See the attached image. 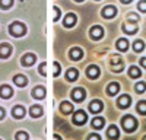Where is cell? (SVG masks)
Masks as SVG:
<instances>
[{
    "mask_svg": "<svg viewBox=\"0 0 146 140\" xmlns=\"http://www.w3.org/2000/svg\"><path fill=\"white\" fill-rule=\"evenodd\" d=\"M121 124H123L124 130H126L127 133L135 131V130H136V127H137V121H136V118H135V117H131V115H126L124 118H123V121H121Z\"/></svg>",
    "mask_w": 146,
    "mask_h": 140,
    "instance_id": "6da1fadb",
    "label": "cell"
},
{
    "mask_svg": "<svg viewBox=\"0 0 146 140\" xmlns=\"http://www.w3.org/2000/svg\"><path fill=\"white\" fill-rule=\"evenodd\" d=\"M9 31L13 37H22V35H25V32H27V26L21 22H13L9 26Z\"/></svg>",
    "mask_w": 146,
    "mask_h": 140,
    "instance_id": "7a4b0ae2",
    "label": "cell"
},
{
    "mask_svg": "<svg viewBox=\"0 0 146 140\" xmlns=\"http://www.w3.org/2000/svg\"><path fill=\"white\" fill-rule=\"evenodd\" d=\"M86 120H88L86 112L82 111V110H79V111H76L75 114H73V123H75L76 125H83L85 123H86Z\"/></svg>",
    "mask_w": 146,
    "mask_h": 140,
    "instance_id": "3957f363",
    "label": "cell"
},
{
    "mask_svg": "<svg viewBox=\"0 0 146 140\" xmlns=\"http://www.w3.org/2000/svg\"><path fill=\"white\" fill-rule=\"evenodd\" d=\"M85 96H86V92H85L83 88H76V89H73V92H72V98L75 99L76 102H82L85 99Z\"/></svg>",
    "mask_w": 146,
    "mask_h": 140,
    "instance_id": "277c9868",
    "label": "cell"
},
{
    "mask_svg": "<svg viewBox=\"0 0 146 140\" xmlns=\"http://www.w3.org/2000/svg\"><path fill=\"white\" fill-rule=\"evenodd\" d=\"M117 15V7L115 6H105L102 9V16L110 19V18H114Z\"/></svg>",
    "mask_w": 146,
    "mask_h": 140,
    "instance_id": "5b68a950",
    "label": "cell"
},
{
    "mask_svg": "<svg viewBox=\"0 0 146 140\" xmlns=\"http://www.w3.org/2000/svg\"><path fill=\"white\" fill-rule=\"evenodd\" d=\"M102 108H104V104L101 101H98V99H95V101H92L89 104V111L94 112V114H98L100 111H102Z\"/></svg>",
    "mask_w": 146,
    "mask_h": 140,
    "instance_id": "8992f818",
    "label": "cell"
},
{
    "mask_svg": "<svg viewBox=\"0 0 146 140\" xmlns=\"http://www.w3.org/2000/svg\"><path fill=\"white\" fill-rule=\"evenodd\" d=\"M35 61H36V57L32 53H27L25 55L22 57V64L23 66H32Z\"/></svg>",
    "mask_w": 146,
    "mask_h": 140,
    "instance_id": "52a82bcc",
    "label": "cell"
},
{
    "mask_svg": "<svg viewBox=\"0 0 146 140\" xmlns=\"http://www.w3.org/2000/svg\"><path fill=\"white\" fill-rule=\"evenodd\" d=\"M111 64L114 67V72H121V70H123V61H121L120 55H113Z\"/></svg>",
    "mask_w": 146,
    "mask_h": 140,
    "instance_id": "ba28073f",
    "label": "cell"
},
{
    "mask_svg": "<svg viewBox=\"0 0 146 140\" xmlns=\"http://www.w3.org/2000/svg\"><path fill=\"white\" fill-rule=\"evenodd\" d=\"M12 95H13V90H12L10 86H7V85H2V86H0V96H2V98L7 99Z\"/></svg>",
    "mask_w": 146,
    "mask_h": 140,
    "instance_id": "9c48e42d",
    "label": "cell"
},
{
    "mask_svg": "<svg viewBox=\"0 0 146 140\" xmlns=\"http://www.w3.org/2000/svg\"><path fill=\"white\" fill-rule=\"evenodd\" d=\"M75 23H76V15L75 13H67L66 18H64V23H63V25L66 28H72V26H75Z\"/></svg>",
    "mask_w": 146,
    "mask_h": 140,
    "instance_id": "30bf717a",
    "label": "cell"
},
{
    "mask_svg": "<svg viewBox=\"0 0 146 140\" xmlns=\"http://www.w3.org/2000/svg\"><path fill=\"white\" fill-rule=\"evenodd\" d=\"M86 75H88V77H91V79H96L100 76V67L98 66H89L88 69H86Z\"/></svg>",
    "mask_w": 146,
    "mask_h": 140,
    "instance_id": "8fae6325",
    "label": "cell"
},
{
    "mask_svg": "<svg viewBox=\"0 0 146 140\" xmlns=\"http://www.w3.org/2000/svg\"><path fill=\"white\" fill-rule=\"evenodd\" d=\"M130 102H131V98H130L129 95L120 96L118 101H117V104H118V107H120V108H127V107H130Z\"/></svg>",
    "mask_w": 146,
    "mask_h": 140,
    "instance_id": "7c38bea8",
    "label": "cell"
},
{
    "mask_svg": "<svg viewBox=\"0 0 146 140\" xmlns=\"http://www.w3.org/2000/svg\"><path fill=\"white\" fill-rule=\"evenodd\" d=\"M82 55H83V53H82V50L79 48V47H75V48L70 50V58H72V60L78 61V60L82 58Z\"/></svg>",
    "mask_w": 146,
    "mask_h": 140,
    "instance_id": "4fadbf2b",
    "label": "cell"
},
{
    "mask_svg": "<svg viewBox=\"0 0 146 140\" xmlns=\"http://www.w3.org/2000/svg\"><path fill=\"white\" fill-rule=\"evenodd\" d=\"M123 31L127 34H135L137 31V23H133V22H127L123 25Z\"/></svg>",
    "mask_w": 146,
    "mask_h": 140,
    "instance_id": "5bb4252c",
    "label": "cell"
},
{
    "mask_svg": "<svg viewBox=\"0 0 146 140\" xmlns=\"http://www.w3.org/2000/svg\"><path fill=\"white\" fill-rule=\"evenodd\" d=\"M10 53H12V45L10 44H2L0 45V57L2 58L7 57Z\"/></svg>",
    "mask_w": 146,
    "mask_h": 140,
    "instance_id": "9a60e30c",
    "label": "cell"
},
{
    "mask_svg": "<svg viewBox=\"0 0 146 140\" xmlns=\"http://www.w3.org/2000/svg\"><path fill=\"white\" fill-rule=\"evenodd\" d=\"M102 35H104V31H102L101 26H94V28L91 29V37H92L94 40H100Z\"/></svg>",
    "mask_w": 146,
    "mask_h": 140,
    "instance_id": "2e32d148",
    "label": "cell"
},
{
    "mask_svg": "<svg viewBox=\"0 0 146 140\" xmlns=\"http://www.w3.org/2000/svg\"><path fill=\"white\" fill-rule=\"evenodd\" d=\"M13 82H15L18 86H22V88L28 85V79L23 76V75H16V76L13 77Z\"/></svg>",
    "mask_w": 146,
    "mask_h": 140,
    "instance_id": "e0dca14e",
    "label": "cell"
},
{
    "mask_svg": "<svg viewBox=\"0 0 146 140\" xmlns=\"http://www.w3.org/2000/svg\"><path fill=\"white\" fill-rule=\"evenodd\" d=\"M32 95H34V98H36V99H42V98L45 96V89H44L42 86H36V88L32 90Z\"/></svg>",
    "mask_w": 146,
    "mask_h": 140,
    "instance_id": "ac0fdd59",
    "label": "cell"
},
{
    "mask_svg": "<svg viewBox=\"0 0 146 140\" xmlns=\"http://www.w3.org/2000/svg\"><path fill=\"white\" fill-rule=\"evenodd\" d=\"M29 114H31V117H34V118H38V117H41V114H42V108L40 107V105H32L31 110H29Z\"/></svg>",
    "mask_w": 146,
    "mask_h": 140,
    "instance_id": "d6986e66",
    "label": "cell"
},
{
    "mask_svg": "<svg viewBox=\"0 0 146 140\" xmlns=\"http://www.w3.org/2000/svg\"><path fill=\"white\" fill-rule=\"evenodd\" d=\"M107 136H108L110 139H113V140L118 139V136H120V133H118V128H117L115 125H110L108 131H107Z\"/></svg>",
    "mask_w": 146,
    "mask_h": 140,
    "instance_id": "ffe728a7",
    "label": "cell"
},
{
    "mask_svg": "<svg viewBox=\"0 0 146 140\" xmlns=\"http://www.w3.org/2000/svg\"><path fill=\"white\" fill-rule=\"evenodd\" d=\"M12 114H13L15 118H22V117L25 115V108L21 107V105H16L13 108V111H12Z\"/></svg>",
    "mask_w": 146,
    "mask_h": 140,
    "instance_id": "44dd1931",
    "label": "cell"
},
{
    "mask_svg": "<svg viewBox=\"0 0 146 140\" xmlns=\"http://www.w3.org/2000/svg\"><path fill=\"white\" fill-rule=\"evenodd\" d=\"M60 110H62L63 114H70V112L73 111V105H72L70 102L64 101V102H62V105H60Z\"/></svg>",
    "mask_w": 146,
    "mask_h": 140,
    "instance_id": "7402d4cb",
    "label": "cell"
},
{
    "mask_svg": "<svg viewBox=\"0 0 146 140\" xmlns=\"http://www.w3.org/2000/svg\"><path fill=\"white\" fill-rule=\"evenodd\" d=\"M107 90H108L110 95H115V93H118V90H120V85L117 83V82H113V83L108 85Z\"/></svg>",
    "mask_w": 146,
    "mask_h": 140,
    "instance_id": "603a6c76",
    "label": "cell"
},
{
    "mask_svg": "<svg viewBox=\"0 0 146 140\" xmlns=\"http://www.w3.org/2000/svg\"><path fill=\"white\" fill-rule=\"evenodd\" d=\"M117 48H118L120 51H127V48H129V41L124 40V38H120V40L117 41Z\"/></svg>",
    "mask_w": 146,
    "mask_h": 140,
    "instance_id": "cb8c5ba5",
    "label": "cell"
},
{
    "mask_svg": "<svg viewBox=\"0 0 146 140\" xmlns=\"http://www.w3.org/2000/svg\"><path fill=\"white\" fill-rule=\"evenodd\" d=\"M78 75H79V72H78L76 69H69L67 73H66V79L70 80V82H73V80H76Z\"/></svg>",
    "mask_w": 146,
    "mask_h": 140,
    "instance_id": "d4e9b609",
    "label": "cell"
},
{
    "mask_svg": "<svg viewBox=\"0 0 146 140\" xmlns=\"http://www.w3.org/2000/svg\"><path fill=\"white\" fill-rule=\"evenodd\" d=\"M105 124V120L102 118V117H96V118L92 120V127L94 128H102Z\"/></svg>",
    "mask_w": 146,
    "mask_h": 140,
    "instance_id": "484cf974",
    "label": "cell"
},
{
    "mask_svg": "<svg viewBox=\"0 0 146 140\" xmlns=\"http://www.w3.org/2000/svg\"><path fill=\"white\" fill-rule=\"evenodd\" d=\"M129 75H130V77H135V79H137V77H140L142 72L139 70V67H136V66H131V67L129 69Z\"/></svg>",
    "mask_w": 146,
    "mask_h": 140,
    "instance_id": "4316f807",
    "label": "cell"
},
{
    "mask_svg": "<svg viewBox=\"0 0 146 140\" xmlns=\"http://www.w3.org/2000/svg\"><path fill=\"white\" fill-rule=\"evenodd\" d=\"M133 47H135V51H136V53H140V51L143 50L145 44H143V41H142V40H137V41H135V44H133Z\"/></svg>",
    "mask_w": 146,
    "mask_h": 140,
    "instance_id": "83f0119b",
    "label": "cell"
},
{
    "mask_svg": "<svg viewBox=\"0 0 146 140\" xmlns=\"http://www.w3.org/2000/svg\"><path fill=\"white\" fill-rule=\"evenodd\" d=\"M13 5V0H0V7L2 9H9Z\"/></svg>",
    "mask_w": 146,
    "mask_h": 140,
    "instance_id": "f1b7e54d",
    "label": "cell"
},
{
    "mask_svg": "<svg viewBox=\"0 0 146 140\" xmlns=\"http://www.w3.org/2000/svg\"><path fill=\"white\" fill-rule=\"evenodd\" d=\"M137 111L140 114H146V101H140L137 104Z\"/></svg>",
    "mask_w": 146,
    "mask_h": 140,
    "instance_id": "f546056e",
    "label": "cell"
},
{
    "mask_svg": "<svg viewBox=\"0 0 146 140\" xmlns=\"http://www.w3.org/2000/svg\"><path fill=\"white\" fill-rule=\"evenodd\" d=\"M145 89H146V83H145V82H137L136 90H137L139 93H142V92H145Z\"/></svg>",
    "mask_w": 146,
    "mask_h": 140,
    "instance_id": "4dcf8cb0",
    "label": "cell"
},
{
    "mask_svg": "<svg viewBox=\"0 0 146 140\" xmlns=\"http://www.w3.org/2000/svg\"><path fill=\"white\" fill-rule=\"evenodd\" d=\"M16 140H28V134L25 131H18L16 133Z\"/></svg>",
    "mask_w": 146,
    "mask_h": 140,
    "instance_id": "1f68e13d",
    "label": "cell"
},
{
    "mask_svg": "<svg viewBox=\"0 0 146 140\" xmlns=\"http://www.w3.org/2000/svg\"><path fill=\"white\" fill-rule=\"evenodd\" d=\"M137 9L140 12H146V0H140L139 5H137Z\"/></svg>",
    "mask_w": 146,
    "mask_h": 140,
    "instance_id": "d6a6232c",
    "label": "cell"
},
{
    "mask_svg": "<svg viewBox=\"0 0 146 140\" xmlns=\"http://www.w3.org/2000/svg\"><path fill=\"white\" fill-rule=\"evenodd\" d=\"M53 66H54V76H58V75H60V64L54 61Z\"/></svg>",
    "mask_w": 146,
    "mask_h": 140,
    "instance_id": "836d02e7",
    "label": "cell"
},
{
    "mask_svg": "<svg viewBox=\"0 0 146 140\" xmlns=\"http://www.w3.org/2000/svg\"><path fill=\"white\" fill-rule=\"evenodd\" d=\"M54 12H56V13H54V22H57L60 19V9L58 7H54Z\"/></svg>",
    "mask_w": 146,
    "mask_h": 140,
    "instance_id": "e575fe53",
    "label": "cell"
},
{
    "mask_svg": "<svg viewBox=\"0 0 146 140\" xmlns=\"http://www.w3.org/2000/svg\"><path fill=\"white\" fill-rule=\"evenodd\" d=\"M38 70H40V75H44L45 76V63H41Z\"/></svg>",
    "mask_w": 146,
    "mask_h": 140,
    "instance_id": "d590c367",
    "label": "cell"
},
{
    "mask_svg": "<svg viewBox=\"0 0 146 140\" xmlns=\"http://www.w3.org/2000/svg\"><path fill=\"white\" fill-rule=\"evenodd\" d=\"M88 140H101V137H100L98 134H91V136L88 137Z\"/></svg>",
    "mask_w": 146,
    "mask_h": 140,
    "instance_id": "8d00e7d4",
    "label": "cell"
},
{
    "mask_svg": "<svg viewBox=\"0 0 146 140\" xmlns=\"http://www.w3.org/2000/svg\"><path fill=\"white\" fill-rule=\"evenodd\" d=\"M3 117H5V110L0 107V120H3Z\"/></svg>",
    "mask_w": 146,
    "mask_h": 140,
    "instance_id": "74e56055",
    "label": "cell"
},
{
    "mask_svg": "<svg viewBox=\"0 0 146 140\" xmlns=\"http://www.w3.org/2000/svg\"><path fill=\"white\" fill-rule=\"evenodd\" d=\"M140 64H142L143 67H146V57H143V58H140Z\"/></svg>",
    "mask_w": 146,
    "mask_h": 140,
    "instance_id": "f35d334b",
    "label": "cell"
},
{
    "mask_svg": "<svg viewBox=\"0 0 146 140\" xmlns=\"http://www.w3.org/2000/svg\"><path fill=\"white\" fill-rule=\"evenodd\" d=\"M129 18H130V19H135V20H139V18H137L136 15H130Z\"/></svg>",
    "mask_w": 146,
    "mask_h": 140,
    "instance_id": "ab89813d",
    "label": "cell"
},
{
    "mask_svg": "<svg viewBox=\"0 0 146 140\" xmlns=\"http://www.w3.org/2000/svg\"><path fill=\"white\" fill-rule=\"evenodd\" d=\"M54 140H62V139H60V136H58V134H56V136H54Z\"/></svg>",
    "mask_w": 146,
    "mask_h": 140,
    "instance_id": "60d3db41",
    "label": "cell"
},
{
    "mask_svg": "<svg viewBox=\"0 0 146 140\" xmlns=\"http://www.w3.org/2000/svg\"><path fill=\"white\" fill-rule=\"evenodd\" d=\"M121 2H123V3H130L131 0H121Z\"/></svg>",
    "mask_w": 146,
    "mask_h": 140,
    "instance_id": "b9f144b4",
    "label": "cell"
},
{
    "mask_svg": "<svg viewBox=\"0 0 146 140\" xmlns=\"http://www.w3.org/2000/svg\"><path fill=\"white\" fill-rule=\"evenodd\" d=\"M143 140H146V136H145V137H143Z\"/></svg>",
    "mask_w": 146,
    "mask_h": 140,
    "instance_id": "7bdbcfd3",
    "label": "cell"
},
{
    "mask_svg": "<svg viewBox=\"0 0 146 140\" xmlns=\"http://www.w3.org/2000/svg\"><path fill=\"white\" fill-rule=\"evenodd\" d=\"M76 2H82V0H76Z\"/></svg>",
    "mask_w": 146,
    "mask_h": 140,
    "instance_id": "ee69618b",
    "label": "cell"
}]
</instances>
